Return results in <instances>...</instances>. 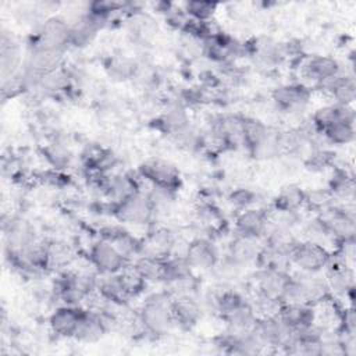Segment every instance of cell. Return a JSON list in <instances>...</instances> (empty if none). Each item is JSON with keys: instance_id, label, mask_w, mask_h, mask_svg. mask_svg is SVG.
Instances as JSON below:
<instances>
[{"instance_id": "f1b7e54d", "label": "cell", "mask_w": 356, "mask_h": 356, "mask_svg": "<svg viewBox=\"0 0 356 356\" xmlns=\"http://www.w3.org/2000/svg\"><path fill=\"white\" fill-rule=\"evenodd\" d=\"M21 64V50L11 33L3 31L0 39V65L3 81L18 74Z\"/></svg>"}, {"instance_id": "e0dca14e", "label": "cell", "mask_w": 356, "mask_h": 356, "mask_svg": "<svg viewBox=\"0 0 356 356\" xmlns=\"http://www.w3.org/2000/svg\"><path fill=\"white\" fill-rule=\"evenodd\" d=\"M263 249L261 239L235 235L234 239L228 245L227 259L231 260L238 267H246L250 264H256Z\"/></svg>"}, {"instance_id": "5b68a950", "label": "cell", "mask_w": 356, "mask_h": 356, "mask_svg": "<svg viewBox=\"0 0 356 356\" xmlns=\"http://www.w3.org/2000/svg\"><path fill=\"white\" fill-rule=\"evenodd\" d=\"M114 325L117 320L100 309H83L74 339L82 343H95L100 341Z\"/></svg>"}, {"instance_id": "83f0119b", "label": "cell", "mask_w": 356, "mask_h": 356, "mask_svg": "<svg viewBox=\"0 0 356 356\" xmlns=\"http://www.w3.org/2000/svg\"><path fill=\"white\" fill-rule=\"evenodd\" d=\"M96 293L100 299L113 302L117 305H127L131 298L122 284L120 273L114 274H100L97 277V286Z\"/></svg>"}, {"instance_id": "7a4b0ae2", "label": "cell", "mask_w": 356, "mask_h": 356, "mask_svg": "<svg viewBox=\"0 0 356 356\" xmlns=\"http://www.w3.org/2000/svg\"><path fill=\"white\" fill-rule=\"evenodd\" d=\"M331 257V252L321 243L314 241L296 242L289 253V263L300 273L320 274L325 270Z\"/></svg>"}, {"instance_id": "60d3db41", "label": "cell", "mask_w": 356, "mask_h": 356, "mask_svg": "<svg viewBox=\"0 0 356 356\" xmlns=\"http://www.w3.org/2000/svg\"><path fill=\"white\" fill-rule=\"evenodd\" d=\"M257 195L249 189V188H236L228 195V202L232 207H235L238 211L253 207V204L257 202Z\"/></svg>"}, {"instance_id": "d6a6232c", "label": "cell", "mask_w": 356, "mask_h": 356, "mask_svg": "<svg viewBox=\"0 0 356 356\" xmlns=\"http://www.w3.org/2000/svg\"><path fill=\"white\" fill-rule=\"evenodd\" d=\"M47 245V263L49 268H67L75 260L74 248L63 239H51L46 242Z\"/></svg>"}, {"instance_id": "cb8c5ba5", "label": "cell", "mask_w": 356, "mask_h": 356, "mask_svg": "<svg viewBox=\"0 0 356 356\" xmlns=\"http://www.w3.org/2000/svg\"><path fill=\"white\" fill-rule=\"evenodd\" d=\"M175 245L177 238L171 229L165 227H153L143 239V253L164 259L174 253Z\"/></svg>"}, {"instance_id": "4fadbf2b", "label": "cell", "mask_w": 356, "mask_h": 356, "mask_svg": "<svg viewBox=\"0 0 356 356\" xmlns=\"http://www.w3.org/2000/svg\"><path fill=\"white\" fill-rule=\"evenodd\" d=\"M3 232L7 254L18 253L38 239L33 225L21 217H10L8 221L3 218Z\"/></svg>"}, {"instance_id": "30bf717a", "label": "cell", "mask_w": 356, "mask_h": 356, "mask_svg": "<svg viewBox=\"0 0 356 356\" xmlns=\"http://www.w3.org/2000/svg\"><path fill=\"white\" fill-rule=\"evenodd\" d=\"M310 89L303 83H282L271 93L277 108L285 113L303 111L310 103Z\"/></svg>"}, {"instance_id": "7c38bea8", "label": "cell", "mask_w": 356, "mask_h": 356, "mask_svg": "<svg viewBox=\"0 0 356 356\" xmlns=\"http://www.w3.org/2000/svg\"><path fill=\"white\" fill-rule=\"evenodd\" d=\"M40 46L64 51L70 44V24L63 17H49L39 26L35 42Z\"/></svg>"}, {"instance_id": "7402d4cb", "label": "cell", "mask_w": 356, "mask_h": 356, "mask_svg": "<svg viewBox=\"0 0 356 356\" xmlns=\"http://www.w3.org/2000/svg\"><path fill=\"white\" fill-rule=\"evenodd\" d=\"M278 316L293 330L306 328L317 323L316 306L298 303V302H282L278 310Z\"/></svg>"}, {"instance_id": "7bdbcfd3", "label": "cell", "mask_w": 356, "mask_h": 356, "mask_svg": "<svg viewBox=\"0 0 356 356\" xmlns=\"http://www.w3.org/2000/svg\"><path fill=\"white\" fill-rule=\"evenodd\" d=\"M46 157L54 168L67 167L71 161V153L60 143H53L46 149Z\"/></svg>"}, {"instance_id": "9a60e30c", "label": "cell", "mask_w": 356, "mask_h": 356, "mask_svg": "<svg viewBox=\"0 0 356 356\" xmlns=\"http://www.w3.org/2000/svg\"><path fill=\"white\" fill-rule=\"evenodd\" d=\"M234 225L238 235L263 239L270 227V214L263 209L249 207L238 211Z\"/></svg>"}, {"instance_id": "2e32d148", "label": "cell", "mask_w": 356, "mask_h": 356, "mask_svg": "<svg viewBox=\"0 0 356 356\" xmlns=\"http://www.w3.org/2000/svg\"><path fill=\"white\" fill-rule=\"evenodd\" d=\"M106 24L107 19L86 11L74 24H70V44L76 49L89 46Z\"/></svg>"}, {"instance_id": "ac0fdd59", "label": "cell", "mask_w": 356, "mask_h": 356, "mask_svg": "<svg viewBox=\"0 0 356 356\" xmlns=\"http://www.w3.org/2000/svg\"><path fill=\"white\" fill-rule=\"evenodd\" d=\"M100 238L111 242L118 249V252L129 261L135 260L143 253V239L136 238L129 231L121 227H104L100 232Z\"/></svg>"}, {"instance_id": "74e56055", "label": "cell", "mask_w": 356, "mask_h": 356, "mask_svg": "<svg viewBox=\"0 0 356 356\" xmlns=\"http://www.w3.org/2000/svg\"><path fill=\"white\" fill-rule=\"evenodd\" d=\"M330 193L332 197H341V199H349L353 196L355 192V184L352 175L346 172V170H337L330 181Z\"/></svg>"}, {"instance_id": "4316f807", "label": "cell", "mask_w": 356, "mask_h": 356, "mask_svg": "<svg viewBox=\"0 0 356 356\" xmlns=\"http://www.w3.org/2000/svg\"><path fill=\"white\" fill-rule=\"evenodd\" d=\"M139 70V63L125 54H113L104 64V72L110 81L121 83L134 81Z\"/></svg>"}, {"instance_id": "8992f818", "label": "cell", "mask_w": 356, "mask_h": 356, "mask_svg": "<svg viewBox=\"0 0 356 356\" xmlns=\"http://www.w3.org/2000/svg\"><path fill=\"white\" fill-rule=\"evenodd\" d=\"M88 259L90 266L100 274L120 273L131 263L111 242L102 238L90 245Z\"/></svg>"}, {"instance_id": "4dcf8cb0", "label": "cell", "mask_w": 356, "mask_h": 356, "mask_svg": "<svg viewBox=\"0 0 356 356\" xmlns=\"http://www.w3.org/2000/svg\"><path fill=\"white\" fill-rule=\"evenodd\" d=\"M227 324V330L232 332H248L254 330L259 314L253 306L252 302L246 300L242 306H239L236 310H234L231 314L222 318Z\"/></svg>"}, {"instance_id": "44dd1931", "label": "cell", "mask_w": 356, "mask_h": 356, "mask_svg": "<svg viewBox=\"0 0 356 356\" xmlns=\"http://www.w3.org/2000/svg\"><path fill=\"white\" fill-rule=\"evenodd\" d=\"M159 124L164 132L178 139L181 135L191 129V120L186 111V106L181 100L168 103L159 118Z\"/></svg>"}, {"instance_id": "9c48e42d", "label": "cell", "mask_w": 356, "mask_h": 356, "mask_svg": "<svg viewBox=\"0 0 356 356\" xmlns=\"http://www.w3.org/2000/svg\"><path fill=\"white\" fill-rule=\"evenodd\" d=\"M289 278L291 274L286 270L259 267L253 277L256 295L275 299L282 303V295Z\"/></svg>"}, {"instance_id": "b9f144b4", "label": "cell", "mask_w": 356, "mask_h": 356, "mask_svg": "<svg viewBox=\"0 0 356 356\" xmlns=\"http://www.w3.org/2000/svg\"><path fill=\"white\" fill-rule=\"evenodd\" d=\"M332 159H334V154L330 150L323 147H316L309 153L306 159V165L310 170L320 171L328 167L332 163Z\"/></svg>"}, {"instance_id": "f35d334b", "label": "cell", "mask_w": 356, "mask_h": 356, "mask_svg": "<svg viewBox=\"0 0 356 356\" xmlns=\"http://www.w3.org/2000/svg\"><path fill=\"white\" fill-rule=\"evenodd\" d=\"M185 14L196 22H209L213 15L217 11V3H211V1H199V0H193V1H186L184 4Z\"/></svg>"}, {"instance_id": "1f68e13d", "label": "cell", "mask_w": 356, "mask_h": 356, "mask_svg": "<svg viewBox=\"0 0 356 356\" xmlns=\"http://www.w3.org/2000/svg\"><path fill=\"white\" fill-rule=\"evenodd\" d=\"M306 204V192L295 184H288L281 188L274 199V210L278 211H299Z\"/></svg>"}, {"instance_id": "52a82bcc", "label": "cell", "mask_w": 356, "mask_h": 356, "mask_svg": "<svg viewBox=\"0 0 356 356\" xmlns=\"http://www.w3.org/2000/svg\"><path fill=\"white\" fill-rule=\"evenodd\" d=\"M138 171L139 175L143 179L149 181L153 186L177 191L181 184L179 171L177 170V167L163 159H149L139 165Z\"/></svg>"}, {"instance_id": "e575fe53", "label": "cell", "mask_w": 356, "mask_h": 356, "mask_svg": "<svg viewBox=\"0 0 356 356\" xmlns=\"http://www.w3.org/2000/svg\"><path fill=\"white\" fill-rule=\"evenodd\" d=\"M324 139L331 145H349L355 140V122L352 121H335L320 132Z\"/></svg>"}, {"instance_id": "d4e9b609", "label": "cell", "mask_w": 356, "mask_h": 356, "mask_svg": "<svg viewBox=\"0 0 356 356\" xmlns=\"http://www.w3.org/2000/svg\"><path fill=\"white\" fill-rule=\"evenodd\" d=\"M128 33L134 42L145 46L156 39L159 25L152 15L136 10L128 19Z\"/></svg>"}, {"instance_id": "3957f363", "label": "cell", "mask_w": 356, "mask_h": 356, "mask_svg": "<svg viewBox=\"0 0 356 356\" xmlns=\"http://www.w3.org/2000/svg\"><path fill=\"white\" fill-rule=\"evenodd\" d=\"M111 207L115 218L120 222L129 225H146L156 216L154 207L147 193H143L140 191L120 203L111 204Z\"/></svg>"}, {"instance_id": "8fae6325", "label": "cell", "mask_w": 356, "mask_h": 356, "mask_svg": "<svg viewBox=\"0 0 356 356\" xmlns=\"http://www.w3.org/2000/svg\"><path fill=\"white\" fill-rule=\"evenodd\" d=\"M184 256L193 270H211L220 263V252L209 238H195L186 243Z\"/></svg>"}, {"instance_id": "d590c367", "label": "cell", "mask_w": 356, "mask_h": 356, "mask_svg": "<svg viewBox=\"0 0 356 356\" xmlns=\"http://www.w3.org/2000/svg\"><path fill=\"white\" fill-rule=\"evenodd\" d=\"M70 83H71L70 72L65 68L58 67L42 75L36 88L42 89L46 93H57V92L67 90V88H70Z\"/></svg>"}, {"instance_id": "d6986e66", "label": "cell", "mask_w": 356, "mask_h": 356, "mask_svg": "<svg viewBox=\"0 0 356 356\" xmlns=\"http://www.w3.org/2000/svg\"><path fill=\"white\" fill-rule=\"evenodd\" d=\"M342 72L338 60L330 56H312L302 65V74L316 86L332 79Z\"/></svg>"}, {"instance_id": "6da1fadb", "label": "cell", "mask_w": 356, "mask_h": 356, "mask_svg": "<svg viewBox=\"0 0 356 356\" xmlns=\"http://www.w3.org/2000/svg\"><path fill=\"white\" fill-rule=\"evenodd\" d=\"M172 296L170 292H156L149 295L138 310V324L149 335L163 337L174 327L171 312Z\"/></svg>"}, {"instance_id": "ffe728a7", "label": "cell", "mask_w": 356, "mask_h": 356, "mask_svg": "<svg viewBox=\"0 0 356 356\" xmlns=\"http://www.w3.org/2000/svg\"><path fill=\"white\" fill-rule=\"evenodd\" d=\"M82 310L83 309L81 306H58L49 317L50 331L61 338H72L78 327Z\"/></svg>"}, {"instance_id": "484cf974", "label": "cell", "mask_w": 356, "mask_h": 356, "mask_svg": "<svg viewBox=\"0 0 356 356\" xmlns=\"http://www.w3.org/2000/svg\"><path fill=\"white\" fill-rule=\"evenodd\" d=\"M248 49L254 60L263 67H274L280 64L286 56L285 44L278 43L270 38L256 39Z\"/></svg>"}, {"instance_id": "ba28073f", "label": "cell", "mask_w": 356, "mask_h": 356, "mask_svg": "<svg viewBox=\"0 0 356 356\" xmlns=\"http://www.w3.org/2000/svg\"><path fill=\"white\" fill-rule=\"evenodd\" d=\"M254 330L266 346L278 348L281 350L288 348L293 339L295 332L278 314L259 317Z\"/></svg>"}, {"instance_id": "ab89813d", "label": "cell", "mask_w": 356, "mask_h": 356, "mask_svg": "<svg viewBox=\"0 0 356 356\" xmlns=\"http://www.w3.org/2000/svg\"><path fill=\"white\" fill-rule=\"evenodd\" d=\"M120 277L131 299L140 295L146 288L147 282L136 273V270L132 267L131 263L122 271H120Z\"/></svg>"}, {"instance_id": "603a6c76", "label": "cell", "mask_w": 356, "mask_h": 356, "mask_svg": "<svg viewBox=\"0 0 356 356\" xmlns=\"http://www.w3.org/2000/svg\"><path fill=\"white\" fill-rule=\"evenodd\" d=\"M323 92H325L331 99L332 103L342 104V106H352L356 99V83L352 75L341 72L339 75L334 76L332 79L318 85Z\"/></svg>"}, {"instance_id": "8d00e7d4", "label": "cell", "mask_w": 356, "mask_h": 356, "mask_svg": "<svg viewBox=\"0 0 356 356\" xmlns=\"http://www.w3.org/2000/svg\"><path fill=\"white\" fill-rule=\"evenodd\" d=\"M267 131H268V125H266L264 122L254 118H246L245 131H243V146L249 150L250 154L261 143V140L267 135Z\"/></svg>"}, {"instance_id": "277c9868", "label": "cell", "mask_w": 356, "mask_h": 356, "mask_svg": "<svg viewBox=\"0 0 356 356\" xmlns=\"http://www.w3.org/2000/svg\"><path fill=\"white\" fill-rule=\"evenodd\" d=\"M317 218L330 235V238H332L335 242L355 239L356 220L353 209H348L346 206L335 207L331 204L320 211V216Z\"/></svg>"}, {"instance_id": "836d02e7", "label": "cell", "mask_w": 356, "mask_h": 356, "mask_svg": "<svg viewBox=\"0 0 356 356\" xmlns=\"http://www.w3.org/2000/svg\"><path fill=\"white\" fill-rule=\"evenodd\" d=\"M163 260L153 254H140L131 261L132 267L146 282L163 281Z\"/></svg>"}, {"instance_id": "f546056e", "label": "cell", "mask_w": 356, "mask_h": 356, "mask_svg": "<svg viewBox=\"0 0 356 356\" xmlns=\"http://www.w3.org/2000/svg\"><path fill=\"white\" fill-rule=\"evenodd\" d=\"M352 121L355 122V110L352 106H342L337 103H330L318 107L312 115L313 127L321 132L324 128L335 121Z\"/></svg>"}, {"instance_id": "5bb4252c", "label": "cell", "mask_w": 356, "mask_h": 356, "mask_svg": "<svg viewBox=\"0 0 356 356\" xmlns=\"http://www.w3.org/2000/svg\"><path fill=\"white\" fill-rule=\"evenodd\" d=\"M171 312L175 327L186 331L197 325L203 314L200 302L192 293L175 295L171 300Z\"/></svg>"}]
</instances>
